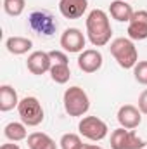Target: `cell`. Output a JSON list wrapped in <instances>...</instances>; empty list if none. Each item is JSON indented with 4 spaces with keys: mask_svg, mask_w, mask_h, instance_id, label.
I'll return each instance as SVG.
<instances>
[{
    "mask_svg": "<svg viewBox=\"0 0 147 149\" xmlns=\"http://www.w3.org/2000/svg\"><path fill=\"white\" fill-rule=\"evenodd\" d=\"M3 135L10 142H19V141L28 139V130H26V125L23 121H10V123L5 125Z\"/></svg>",
    "mask_w": 147,
    "mask_h": 149,
    "instance_id": "ac0fdd59",
    "label": "cell"
},
{
    "mask_svg": "<svg viewBox=\"0 0 147 149\" xmlns=\"http://www.w3.org/2000/svg\"><path fill=\"white\" fill-rule=\"evenodd\" d=\"M139 109L142 114H147V88L139 95Z\"/></svg>",
    "mask_w": 147,
    "mask_h": 149,
    "instance_id": "cb8c5ba5",
    "label": "cell"
},
{
    "mask_svg": "<svg viewBox=\"0 0 147 149\" xmlns=\"http://www.w3.org/2000/svg\"><path fill=\"white\" fill-rule=\"evenodd\" d=\"M83 149H104V148H101V146H97V144H85Z\"/></svg>",
    "mask_w": 147,
    "mask_h": 149,
    "instance_id": "484cf974",
    "label": "cell"
},
{
    "mask_svg": "<svg viewBox=\"0 0 147 149\" xmlns=\"http://www.w3.org/2000/svg\"><path fill=\"white\" fill-rule=\"evenodd\" d=\"M26 66H28V71L33 74H45L50 71L52 68V61H50V56L49 52H43V50H35L28 56V61H26Z\"/></svg>",
    "mask_w": 147,
    "mask_h": 149,
    "instance_id": "7c38bea8",
    "label": "cell"
},
{
    "mask_svg": "<svg viewBox=\"0 0 147 149\" xmlns=\"http://www.w3.org/2000/svg\"><path fill=\"white\" fill-rule=\"evenodd\" d=\"M30 26L33 31L43 37H52L57 30V23L49 10H35L30 14Z\"/></svg>",
    "mask_w": 147,
    "mask_h": 149,
    "instance_id": "52a82bcc",
    "label": "cell"
},
{
    "mask_svg": "<svg viewBox=\"0 0 147 149\" xmlns=\"http://www.w3.org/2000/svg\"><path fill=\"white\" fill-rule=\"evenodd\" d=\"M78 130H80V135H83L85 139L94 141V142L106 139L107 132H109L107 123L97 116H83L78 123Z\"/></svg>",
    "mask_w": 147,
    "mask_h": 149,
    "instance_id": "5b68a950",
    "label": "cell"
},
{
    "mask_svg": "<svg viewBox=\"0 0 147 149\" xmlns=\"http://www.w3.org/2000/svg\"><path fill=\"white\" fill-rule=\"evenodd\" d=\"M88 9V0H61L59 2V12L66 19H78L81 17Z\"/></svg>",
    "mask_w": 147,
    "mask_h": 149,
    "instance_id": "4fadbf2b",
    "label": "cell"
},
{
    "mask_svg": "<svg viewBox=\"0 0 147 149\" xmlns=\"http://www.w3.org/2000/svg\"><path fill=\"white\" fill-rule=\"evenodd\" d=\"M133 9L126 0H112L109 3V14L112 19L119 21V23H130L132 16H133Z\"/></svg>",
    "mask_w": 147,
    "mask_h": 149,
    "instance_id": "5bb4252c",
    "label": "cell"
},
{
    "mask_svg": "<svg viewBox=\"0 0 147 149\" xmlns=\"http://www.w3.org/2000/svg\"><path fill=\"white\" fill-rule=\"evenodd\" d=\"M19 106V97L17 92L10 85H2L0 87V111L7 113Z\"/></svg>",
    "mask_w": 147,
    "mask_h": 149,
    "instance_id": "2e32d148",
    "label": "cell"
},
{
    "mask_svg": "<svg viewBox=\"0 0 147 149\" xmlns=\"http://www.w3.org/2000/svg\"><path fill=\"white\" fill-rule=\"evenodd\" d=\"M62 102H64V111L68 113L69 116H83L90 109L88 94L81 87H78V85L66 88Z\"/></svg>",
    "mask_w": 147,
    "mask_h": 149,
    "instance_id": "3957f363",
    "label": "cell"
},
{
    "mask_svg": "<svg viewBox=\"0 0 147 149\" xmlns=\"http://www.w3.org/2000/svg\"><path fill=\"white\" fill-rule=\"evenodd\" d=\"M49 56H50L52 64H69V59H68L66 52H62V50H50Z\"/></svg>",
    "mask_w": 147,
    "mask_h": 149,
    "instance_id": "603a6c76",
    "label": "cell"
},
{
    "mask_svg": "<svg viewBox=\"0 0 147 149\" xmlns=\"http://www.w3.org/2000/svg\"><path fill=\"white\" fill-rule=\"evenodd\" d=\"M0 149H21L17 144H14V142H10V144H2V148Z\"/></svg>",
    "mask_w": 147,
    "mask_h": 149,
    "instance_id": "d4e9b609",
    "label": "cell"
},
{
    "mask_svg": "<svg viewBox=\"0 0 147 149\" xmlns=\"http://www.w3.org/2000/svg\"><path fill=\"white\" fill-rule=\"evenodd\" d=\"M133 76L140 85H147V61H139L133 68Z\"/></svg>",
    "mask_w": 147,
    "mask_h": 149,
    "instance_id": "7402d4cb",
    "label": "cell"
},
{
    "mask_svg": "<svg viewBox=\"0 0 147 149\" xmlns=\"http://www.w3.org/2000/svg\"><path fill=\"white\" fill-rule=\"evenodd\" d=\"M104 57L97 49H85L83 52H80L78 56V68L83 73H95L102 68Z\"/></svg>",
    "mask_w": 147,
    "mask_h": 149,
    "instance_id": "9c48e42d",
    "label": "cell"
},
{
    "mask_svg": "<svg viewBox=\"0 0 147 149\" xmlns=\"http://www.w3.org/2000/svg\"><path fill=\"white\" fill-rule=\"evenodd\" d=\"M146 146L147 142L135 134V130L119 127L111 134V149H146Z\"/></svg>",
    "mask_w": 147,
    "mask_h": 149,
    "instance_id": "8992f818",
    "label": "cell"
},
{
    "mask_svg": "<svg viewBox=\"0 0 147 149\" xmlns=\"http://www.w3.org/2000/svg\"><path fill=\"white\" fill-rule=\"evenodd\" d=\"M24 7H26V0H3V10L5 14L16 17V16H21L24 12Z\"/></svg>",
    "mask_w": 147,
    "mask_h": 149,
    "instance_id": "44dd1931",
    "label": "cell"
},
{
    "mask_svg": "<svg viewBox=\"0 0 147 149\" xmlns=\"http://www.w3.org/2000/svg\"><path fill=\"white\" fill-rule=\"evenodd\" d=\"M5 47L10 54L23 56V54H28L33 49V42L26 37H9L5 40Z\"/></svg>",
    "mask_w": 147,
    "mask_h": 149,
    "instance_id": "9a60e30c",
    "label": "cell"
},
{
    "mask_svg": "<svg viewBox=\"0 0 147 149\" xmlns=\"http://www.w3.org/2000/svg\"><path fill=\"white\" fill-rule=\"evenodd\" d=\"M87 37L94 47H104L111 42L112 28L109 23V16L102 9H94L87 16Z\"/></svg>",
    "mask_w": 147,
    "mask_h": 149,
    "instance_id": "6da1fadb",
    "label": "cell"
},
{
    "mask_svg": "<svg viewBox=\"0 0 147 149\" xmlns=\"http://www.w3.org/2000/svg\"><path fill=\"white\" fill-rule=\"evenodd\" d=\"M146 149H147V148H146Z\"/></svg>",
    "mask_w": 147,
    "mask_h": 149,
    "instance_id": "83f0119b",
    "label": "cell"
},
{
    "mask_svg": "<svg viewBox=\"0 0 147 149\" xmlns=\"http://www.w3.org/2000/svg\"><path fill=\"white\" fill-rule=\"evenodd\" d=\"M116 118H118L119 127L128 128V130H135V128L142 123V113H140V109H139L137 106H133V104H125V106H121V108L118 109Z\"/></svg>",
    "mask_w": 147,
    "mask_h": 149,
    "instance_id": "8fae6325",
    "label": "cell"
},
{
    "mask_svg": "<svg viewBox=\"0 0 147 149\" xmlns=\"http://www.w3.org/2000/svg\"><path fill=\"white\" fill-rule=\"evenodd\" d=\"M85 42H87V38L83 35V31L78 30V28H68V30H64V33L61 35V40H59V43L64 49V52H69V54H80V52H83L85 50L83 49Z\"/></svg>",
    "mask_w": 147,
    "mask_h": 149,
    "instance_id": "ba28073f",
    "label": "cell"
},
{
    "mask_svg": "<svg viewBox=\"0 0 147 149\" xmlns=\"http://www.w3.org/2000/svg\"><path fill=\"white\" fill-rule=\"evenodd\" d=\"M111 56L114 57V61L123 68V70H133L135 64L139 63V52L137 47L133 43V40L125 37L114 38L111 42Z\"/></svg>",
    "mask_w": 147,
    "mask_h": 149,
    "instance_id": "7a4b0ae2",
    "label": "cell"
},
{
    "mask_svg": "<svg viewBox=\"0 0 147 149\" xmlns=\"http://www.w3.org/2000/svg\"><path fill=\"white\" fill-rule=\"evenodd\" d=\"M28 148L30 149H57L55 141L43 134V132H33L28 135Z\"/></svg>",
    "mask_w": 147,
    "mask_h": 149,
    "instance_id": "e0dca14e",
    "label": "cell"
},
{
    "mask_svg": "<svg viewBox=\"0 0 147 149\" xmlns=\"http://www.w3.org/2000/svg\"><path fill=\"white\" fill-rule=\"evenodd\" d=\"M61 149H83V141L78 134H64L59 141Z\"/></svg>",
    "mask_w": 147,
    "mask_h": 149,
    "instance_id": "ffe728a7",
    "label": "cell"
},
{
    "mask_svg": "<svg viewBox=\"0 0 147 149\" xmlns=\"http://www.w3.org/2000/svg\"><path fill=\"white\" fill-rule=\"evenodd\" d=\"M49 73H50V78H52L55 83H59V85L68 83L69 78H71L69 64H52V68H50Z\"/></svg>",
    "mask_w": 147,
    "mask_h": 149,
    "instance_id": "d6986e66",
    "label": "cell"
},
{
    "mask_svg": "<svg viewBox=\"0 0 147 149\" xmlns=\"http://www.w3.org/2000/svg\"><path fill=\"white\" fill-rule=\"evenodd\" d=\"M126 2H128V0H126Z\"/></svg>",
    "mask_w": 147,
    "mask_h": 149,
    "instance_id": "4316f807",
    "label": "cell"
},
{
    "mask_svg": "<svg viewBox=\"0 0 147 149\" xmlns=\"http://www.w3.org/2000/svg\"><path fill=\"white\" fill-rule=\"evenodd\" d=\"M17 113H19L21 121L26 127H38L45 118V113H43V108H42L40 101L33 95H28V97L19 101Z\"/></svg>",
    "mask_w": 147,
    "mask_h": 149,
    "instance_id": "277c9868",
    "label": "cell"
},
{
    "mask_svg": "<svg viewBox=\"0 0 147 149\" xmlns=\"http://www.w3.org/2000/svg\"><path fill=\"white\" fill-rule=\"evenodd\" d=\"M128 38L133 42H140L147 38V10H135L128 23Z\"/></svg>",
    "mask_w": 147,
    "mask_h": 149,
    "instance_id": "30bf717a",
    "label": "cell"
}]
</instances>
